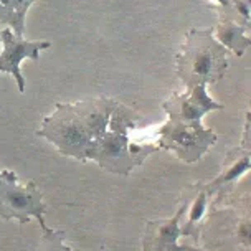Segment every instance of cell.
Instances as JSON below:
<instances>
[{
    "mask_svg": "<svg viewBox=\"0 0 251 251\" xmlns=\"http://www.w3.org/2000/svg\"><path fill=\"white\" fill-rule=\"evenodd\" d=\"M141 116L124 104H116L111 113L104 136L100 139L89 160H94L101 169L111 174L132 172L152 152L159 151L157 144H136L131 139V131L141 123Z\"/></svg>",
    "mask_w": 251,
    "mask_h": 251,
    "instance_id": "cell-2",
    "label": "cell"
},
{
    "mask_svg": "<svg viewBox=\"0 0 251 251\" xmlns=\"http://www.w3.org/2000/svg\"><path fill=\"white\" fill-rule=\"evenodd\" d=\"M37 251H73V250L70 246H66L65 233L48 228V230L43 231Z\"/></svg>",
    "mask_w": 251,
    "mask_h": 251,
    "instance_id": "cell-14",
    "label": "cell"
},
{
    "mask_svg": "<svg viewBox=\"0 0 251 251\" xmlns=\"http://www.w3.org/2000/svg\"><path fill=\"white\" fill-rule=\"evenodd\" d=\"M248 26L236 24V22H230V20H222L220 25L217 26L213 31L215 40L223 45L225 48H230L236 53V55H243V53L250 48V40L245 37V30Z\"/></svg>",
    "mask_w": 251,
    "mask_h": 251,
    "instance_id": "cell-12",
    "label": "cell"
},
{
    "mask_svg": "<svg viewBox=\"0 0 251 251\" xmlns=\"http://www.w3.org/2000/svg\"><path fill=\"white\" fill-rule=\"evenodd\" d=\"M177 73L187 91L200 83H217L226 73V48L213 37L212 30H190L177 55Z\"/></svg>",
    "mask_w": 251,
    "mask_h": 251,
    "instance_id": "cell-3",
    "label": "cell"
},
{
    "mask_svg": "<svg viewBox=\"0 0 251 251\" xmlns=\"http://www.w3.org/2000/svg\"><path fill=\"white\" fill-rule=\"evenodd\" d=\"M250 121H246L245 126V137L243 142L228 152L225 162H223L222 172L213 178L212 182L203 183L207 188V194L212 197H217L212 201V208H217L225 201V199L231 195V192L235 190L236 183L243 178L246 174L250 172L251 167V151H250Z\"/></svg>",
    "mask_w": 251,
    "mask_h": 251,
    "instance_id": "cell-7",
    "label": "cell"
},
{
    "mask_svg": "<svg viewBox=\"0 0 251 251\" xmlns=\"http://www.w3.org/2000/svg\"><path fill=\"white\" fill-rule=\"evenodd\" d=\"M222 107V104L215 102L207 94L205 83L197 84L187 93H174L170 100L164 102L169 119L183 126H201V118L205 114Z\"/></svg>",
    "mask_w": 251,
    "mask_h": 251,
    "instance_id": "cell-8",
    "label": "cell"
},
{
    "mask_svg": "<svg viewBox=\"0 0 251 251\" xmlns=\"http://www.w3.org/2000/svg\"><path fill=\"white\" fill-rule=\"evenodd\" d=\"M217 142V134L203 126H183L169 119L159 131V149L172 151L183 162H195Z\"/></svg>",
    "mask_w": 251,
    "mask_h": 251,
    "instance_id": "cell-6",
    "label": "cell"
},
{
    "mask_svg": "<svg viewBox=\"0 0 251 251\" xmlns=\"http://www.w3.org/2000/svg\"><path fill=\"white\" fill-rule=\"evenodd\" d=\"M116 104L106 98L56 104V109L43 119L38 136L48 139L63 155L88 160L104 136Z\"/></svg>",
    "mask_w": 251,
    "mask_h": 251,
    "instance_id": "cell-1",
    "label": "cell"
},
{
    "mask_svg": "<svg viewBox=\"0 0 251 251\" xmlns=\"http://www.w3.org/2000/svg\"><path fill=\"white\" fill-rule=\"evenodd\" d=\"M73 251H76V250H73Z\"/></svg>",
    "mask_w": 251,
    "mask_h": 251,
    "instance_id": "cell-18",
    "label": "cell"
},
{
    "mask_svg": "<svg viewBox=\"0 0 251 251\" xmlns=\"http://www.w3.org/2000/svg\"><path fill=\"white\" fill-rule=\"evenodd\" d=\"M35 0H0V24L12 31L17 37H24L25 13Z\"/></svg>",
    "mask_w": 251,
    "mask_h": 251,
    "instance_id": "cell-13",
    "label": "cell"
},
{
    "mask_svg": "<svg viewBox=\"0 0 251 251\" xmlns=\"http://www.w3.org/2000/svg\"><path fill=\"white\" fill-rule=\"evenodd\" d=\"M194 251H215V250H210V248H203V246H201V248H194Z\"/></svg>",
    "mask_w": 251,
    "mask_h": 251,
    "instance_id": "cell-16",
    "label": "cell"
},
{
    "mask_svg": "<svg viewBox=\"0 0 251 251\" xmlns=\"http://www.w3.org/2000/svg\"><path fill=\"white\" fill-rule=\"evenodd\" d=\"M250 213L248 194L231 207L213 208L205 218L197 241L215 251H251Z\"/></svg>",
    "mask_w": 251,
    "mask_h": 251,
    "instance_id": "cell-4",
    "label": "cell"
},
{
    "mask_svg": "<svg viewBox=\"0 0 251 251\" xmlns=\"http://www.w3.org/2000/svg\"><path fill=\"white\" fill-rule=\"evenodd\" d=\"M0 45H2V37H0Z\"/></svg>",
    "mask_w": 251,
    "mask_h": 251,
    "instance_id": "cell-17",
    "label": "cell"
},
{
    "mask_svg": "<svg viewBox=\"0 0 251 251\" xmlns=\"http://www.w3.org/2000/svg\"><path fill=\"white\" fill-rule=\"evenodd\" d=\"M185 195L187 199H183V201H185L187 218L185 222H180V235L197 241L200 228L212 210V199L207 194L203 183H195V185L188 187Z\"/></svg>",
    "mask_w": 251,
    "mask_h": 251,
    "instance_id": "cell-11",
    "label": "cell"
},
{
    "mask_svg": "<svg viewBox=\"0 0 251 251\" xmlns=\"http://www.w3.org/2000/svg\"><path fill=\"white\" fill-rule=\"evenodd\" d=\"M217 3H220L222 7H226L228 5V0H217Z\"/></svg>",
    "mask_w": 251,
    "mask_h": 251,
    "instance_id": "cell-15",
    "label": "cell"
},
{
    "mask_svg": "<svg viewBox=\"0 0 251 251\" xmlns=\"http://www.w3.org/2000/svg\"><path fill=\"white\" fill-rule=\"evenodd\" d=\"M2 37V53H0V73H10L19 84V91H25V79L20 71V63L25 58L38 60L42 50L51 47L50 42H26L24 37H17L12 28H3L0 31Z\"/></svg>",
    "mask_w": 251,
    "mask_h": 251,
    "instance_id": "cell-9",
    "label": "cell"
},
{
    "mask_svg": "<svg viewBox=\"0 0 251 251\" xmlns=\"http://www.w3.org/2000/svg\"><path fill=\"white\" fill-rule=\"evenodd\" d=\"M183 212H185V201L182 200L174 217L147 222L142 251H194L192 246L178 245Z\"/></svg>",
    "mask_w": 251,
    "mask_h": 251,
    "instance_id": "cell-10",
    "label": "cell"
},
{
    "mask_svg": "<svg viewBox=\"0 0 251 251\" xmlns=\"http://www.w3.org/2000/svg\"><path fill=\"white\" fill-rule=\"evenodd\" d=\"M47 205L42 192L35 182L22 183L17 174L10 170L0 172V218L26 223L31 218L38 220L42 230H48L45 223Z\"/></svg>",
    "mask_w": 251,
    "mask_h": 251,
    "instance_id": "cell-5",
    "label": "cell"
}]
</instances>
